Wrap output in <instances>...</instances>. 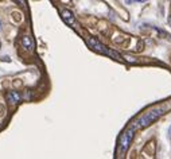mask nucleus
Instances as JSON below:
<instances>
[{
	"label": "nucleus",
	"instance_id": "nucleus-4",
	"mask_svg": "<svg viewBox=\"0 0 171 159\" xmlns=\"http://www.w3.org/2000/svg\"><path fill=\"white\" fill-rule=\"evenodd\" d=\"M62 18L65 19V22H66L67 24H73V22H74L73 14L70 11H67V9H64V11H62Z\"/></svg>",
	"mask_w": 171,
	"mask_h": 159
},
{
	"label": "nucleus",
	"instance_id": "nucleus-8",
	"mask_svg": "<svg viewBox=\"0 0 171 159\" xmlns=\"http://www.w3.org/2000/svg\"><path fill=\"white\" fill-rule=\"evenodd\" d=\"M0 49H1V42H0Z\"/></svg>",
	"mask_w": 171,
	"mask_h": 159
},
{
	"label": "nucleus",
	"instance_id": "nucleus-6",
	"mask_svg": "<svg viewBox=\"0 0 171 159\" xmlns=\"http://www.w3.org/2000/svg\"><path fill=\"white\" fill-rule=\"evenodd\" d=\"M15 1H19V4H20V6H24V0H15Z\"/></svg>",
	"mask_w": 171,
	"mask_h": 159
},
{
	"label": "nucleus",
	"instance_id": "nucleus-5",
	"mask_svg": "<svg viewBox=\"0 0 171 159\" xmlns=\"http://www.w3.org/2000/svg\"><path fill=\"white\" fill-rule=\"evenodd\" d=\"M0 61H7V62H10L11 59H10L8 55H4V57H1V58H0Z\"/></svg>",
	"mask_w": 171,
	"mask_h": 159
},
{
	"label": "nucleus",
	"instance_id": "nucleus-1",
	"mask_svg": "<svg viewBox=\"0 0 171 159\" xmlns=\"http://www.w3.org/2000/svg\"><path fill=\"white\" fill-rule=\"evenodd\" d=\"M132 136H134V128H132V130H129V131H127V132L121 136V139H120V148H121V151H125L128 148Z\"/></svg>",
	"mask_w": 171,
	"mask_h": 159
},
{
	"label": "nucleus",
	"instance_id": "nucleus-7",
	"mask_svg": "<svg viewBox=\"0 0 171 159\" xmlns=\"http://www.w3.org/2000/svg\"><path fill=\"white\" fill-rule=\"evenodd\" d=\"M0 31H1V22H0Z\"/></svg>",
	"mask_w": 171,
	"mask_h": 159
},
{
	"label": "nucleus",
	"instance_id": "nucleus-2",
	"mask_svg": "<svg viewBox=\"0 0 171 159\" xmlns=\"http://www.w3.org/2000/svg\"><path fill=\"white\" fill-rule=\"evenodd\" d=\"M6 98H7V101H8L10 104H16V103H19V101L22 100V96L18 93L16 90H11V92L7 93Z\"/></svg>",
	"mask_w": 171,
	"mask_h": 159
},
{
	"label": "nucleus",
	"instance_id": "nucleus-3",
	"mask_svg": "<svg viewBox=\"0 0 171 159\" xmlns=\"http://www.w3.org/2000/svg\"><path fill=\"white\" fill-rule=\"evenodd\" d=\"M20 43H22V46H23L26 50H28V51L34 50V42H32V39H31V36H30V35L22 36Z\"/></svg>",
	"mask_w": 171,
	"mask_h": 159
}]
</instances>
